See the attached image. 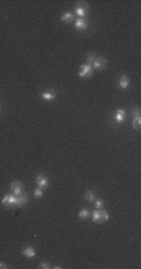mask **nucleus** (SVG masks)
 Here are the masks:
<instances>
[{"label":"nucleus","instance_id":"obj_18","mask_svg":"<svg viewBox=\"0 0 141 269\" xmlns=\"http://www.w3.org/2000/svg\"><path fill=\"white\" fill-rule=\"evenodd\" d=\"M132 125H134V128H135L136 130H140V129H141V116H137V118L134 119Z\"/></svg>","mask_w":141,"mask_h":269},{"label":"nucleus","instance_id":"obj_13","mask_svg":"<svg viewBox=\"0 0 141 269\" xmlns=\"http://www.w3.org/2000/svg\"><path fill=\"white\" fill-rule=\"evenodd\" d=\"M28 200H29V198H28V195L25 193L18 195V206H24L28 203Z\"/></svg>","mask_w":141,"mask_h":269},{"label":"nucleus","instance_id":"obj_14","mask_svg":"<svg viewBox=\"0 0 141 269\" xmlns=\"http://www.w3.org/2000/svg\"><path fill=\"white\" fill-rule=\"evenodd\" d=\"M90 215H91V213H90L89 209H81V210L78 213V217L80 219H88Z\"/></svg>","mask_w":141,"mask_h":269},{"label":"nucleus","instance_id":"obj_22","mask_svg":"<svg viewBox=\"0 0 141 269\" xmlns=\"http://www.w3.org/2000/svg\"><path fill=\"white\" fill-rule=\"evenodd\" d=\"M39 268H43V269H49V268H50V265H49V263H46V262H41V263L39 264Z\"/></svg>","mask_w":141,"mask_h":269},{"label":"nucleus","instance_id":"obj_11","mask_svg":"<svg viewBox=\"0 0 141 269\" xmlns=\"http://www.w3.org/2000/svg\"><path fill=\"white\" fill-rule=\"evenodd\" d=\"M130 85V79L127 75H121L120 80H119V88L120 89H127Z\"/></svg>","mask_w":141,"mask_h":269},{"label":"nucleus","instance_id":"obj_20","mask_svg":"<svg viewBox=\"0 0 141 269\" xmlns=\"http://www.w3.org/2000/svg\"><path fill=\"white\" fill-rule=\"evenodd\" d=\"M94 203H95L96 209H102V206H104V200L102 199H96V200H94Z\"/></svg>","mask_w":141,"mask_h":269},{"label":"nucleus","instance_id":"obj_2","mask_svg":"<svg viewBox=\"0 0 141 269\" xmlns=\"http://www.w3.org/2000/svg\"><path fill=\"white\" fill-rule=\"evenodd\" d=\"M94 74V69L89 64H83L79 69V75L80 78H91Z\"/></svg>","mask_w":141,"mask_h":269},{"label":"nucleus","instance_id":"obj_16","mask_svg":"<svg viewBox=\"0 0 141 269\" xmlns=\"http://www.w3.org/2000/svg\"><path fill=\"white\" fill-rule=\"evenodd\" d=\"M84 198H85V200H86V202H89V203H92V202L95 200V194H94V192H91V190H86V192H85V195H84Z\"/></svg>","mask_w":141,"mask_h":269},{"label":"nucleus","instance_id":"obj_5","mask_svg":"<svg viewBox=\"0 0 141 269\" xmlns=\"http://www.w3.org/2000/svg\"><path fill=\"white\" fill-rule=\"evenodd\" d=\"M75 29L76 30H80V32H85L86 29H88V21L85 20V19H83V18H79L76 21H75Z\"/></svg>","mask_w":141,"mask_h":269},{"label":"nucleus","instance_id":"obj_17","mask_svg":"<svg viewBox=\"0 0 141 269\" xmlns=\"http://www.w3.org/2000/svg\"><path fill=\"white\" fill-rule=\"evenodd\" d=\"M110 219V214L106 210H100V220L101 222H108Z\"/></svg>","mask_w":141,"mask_h":269},{"label":"nucleus","instance_id":"obj_10","mask_svg":"<svg viewBox=\"0 0 141 269\" xmlns=\"http://www.w3.org/2000/svg\"><path fill=\"white\" fill-rule=\"evenodd\" d=\"M61 21L62 23H66V24H69V23H71L73 20H74V14L71 13V11H65V13H62L61 14Z\"/></svg>","mask_w":141,"mask_h":269},{"label":"nucleus","instance_id":"obj_15","mask_svg":"<svg viewBox=\"0 0 141 269\" xmlns=\"http://www.w3.org/2000/svg\"><path fill=\"white\" fill-rule=\"evenodd\" d=\"M91 219L94 223H100V209H95V210L91 213Z\"/></svg>","mask_w":141,"mask_h":269},{"label":"nucleus","instance_id":"obj_8","mask_svg":"<svg viewBox=\"0 0 141 269\" xmlns=\"http://www.w3.org/2000/svg\"><path fill=\"white\" fill-rule=\"evenodd\" d=\"M21 254L25 258H34L35 255H36V250L34 249V247H26V248H24V250L21 252Z\"/></svg>","mask_w":141,"mask_h":269},{"label":"nucleus","instance_id":"obj_3","mask_svg":"<svg viewBox=\"0 0 141 269\" xmlns=\"http://www.w3.org/2000/svg\"><path fill=\"white\" fill-rule=\"evenodd\" d=\"M10 190H11V194L14 195H20L24 193V187H23V183L19 182V180H15L10 184Z\"/></svg>","mask_w":141,"mask_h":269},{"label":"nucleus","instance_id":"obj_1","mask_svg":"<svg viewBox=\"0 0 141 269\" xmlns=\"http://www.w3.org/2000/svg\"><path fill=\"white\" fill-rule=\"evenodd\" d=\"M2 204L5 206H18V195L14 194H5L2 199Z\"/></svg>","mask_w":141,"mask_h":269},{"label":"nucleus","instance_id":"obj_24","mask_svg":"<svg viewBox=\"0 0 141 269\" xmlns=\"http://www.w3.org/2000/svg\"><path fill=\"white\" fill-rule=\"evenodd\" d=\"M2 268H3V269H6V268H8V265H6L4 262H0V269H2Z\"/></svg>","mask_w":141,"mask_h":269},{"label":"nucleus","instance_id":"obj_23","mask_svg":"<svg viewBox=\"0 0 141 269\" xmlns=\"http://www.w3.org/2000/svg\"><path fill=\"white\" fill-rule=\"evenodd\" d=\"M132 115H134L135 118L140 116V115H141V111H140V109H137V108H136V109H134V110H132Z\"/></svg>","mask_w":141,"mask_h":269},{"label":"nucleus","instance_id":"obj_6","mask_svg":"<svg viewBox=\"0 0 141 269\" xmlns=\"http://www.w3.org/2000/svg\"><path fill=\"white\" fill-rule=\"evenodd\" d=\"M36 184H38V188H41V189H45L49 187V180L41 174H39L36 176Z\"/></svg>","mask_w":141,"mask_h":269},{"label":"nucleus","instance_id":"obj_21","mask_svg":"<svg viewBox=\"0 0 141 269\" xmlns=\"http://www.w3.org/2000/svg\"><path fill=\"white\" fill-rule=\"evenodd\" d=\"M43 189L41 188H38V189H35V192H34V197L36 198V199H39V198H41L43 197Z\"/></svg>","mask_w":141,"mask_h":269},{"label":"nucleus","instance_id":"obj_19","mask_svg":"<svg viewBox=\"0 0 141 269\" xmlns=\"http://www.w3.org/2000/svg\"><path fill=\"white\" fill-rule=\"evenodd\" d=\"M96 59V55L94 54V53H90L89 54V56H88V60H86V64H89V65H91L92 63H94V60Z\"/></svg>","mask_w":141,"mask_h":269},{"label":"nucleus","instance_id":"obj_9","mask_svg":"<svg viewBox=\"0 0 141 269\" xmlns=\"http://www.w3.org/2000/svg\"><path fill=\"white\" fill-rule=\"evenodd\" d=\"M88 11H89V8L85 7V5H79V7L75 8V13H76V15H79V16L83 18V19H84V16L88 15Z\"/></svg>","mask_w":141,"mask_h":269},{"label":"nucleus","instance_id":"obj_12","mask_svg":"<svg viewBox=\"0 0 141 269\" xmlns=\"http://www.w3.org/2000/svg\"><path fill=\"white\" fill-rule=\"evenodd\" d=\"M44 100H48V102H50V100H54L55 99V93L53 92V90H48V92H44V93H41V95H40Z\"/></svg>","mask_w":141,"mask_h":269},{"label":"nucleus","instance_id":"obj_4","mask_svg":"<svg viewBox=\"0 0 141 269\" xmlns=\"http://www.w3.org/2000/svg\"><path fill=\"white\" fill-rule=\"evenodd\" d=\"M92 69L94 70H101V69H105L106 68V59L105 58H96L94 63L91 64Z\"/></svg>","mask_w":141,"mask_h":269},{"label":"nucleus","instance_id":"obj_7","mask_svg":"<svg viewBox=\"0 0 141 269\" xmlns=\"http://www.w3.org/2000/svg\"><path fill=\"white\" fill-rule=\"evenodd\" d=\"M125 118H126V111L124 109H118L115 113V122L118 124H121V123H124Z\"/></svg>","mask_w":141,"mask_h":269}]
</instances>
